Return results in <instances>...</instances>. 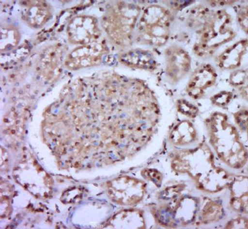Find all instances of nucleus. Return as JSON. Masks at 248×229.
Masks as SVG:
<instances>
[{
  "instance_id": "nucleus-6",
  "label": "nucleus",
  "mask_w": 248,
  "mask_h": 229,
  "mask_svg": "<svg viewBox=\"0 0 248 229\" xmlns=\"http://www.w3.org/2000/svg\"><path fill=\"white\" fill-rule=\"evenodd\" d=\"M247 52V39L241 40L230 46L216 58L217 65L222 70H234L240 67Z\"/></svg>"
},
{
  "instance_id": "nucleus-7",
  "label": "nucleus",
  "mask_w": 248,
  "mask_h": 229,
  "mask_svg": "<svg viewBox=\"0 0 248 229\" xmlns=\"http://www.w3.org/2000/svg\"><path fill=\"white\" fill-rule=\"evenodd\" d=\"M238 21L239 24L245 33L248 32V6H245L239 11L238 14Z\"/></svg>"
},
{
  "instance_id": "nucleus-2",
  "label": "nucleus",
  "mask_w": 248,
  "mask_h": 229,
  "mask_svg": "<svg viewBox=\"0 0 248 229\" xmlns=\"http://www.w3.org/2000/svg\"><path fill=\"white\" fill-rule=\"evenodd\" d=\"M171 14L165 7L158 4L148 6L139 24L140 41L150 46L161 47L169 39Z\"/></svg>"
},
{
  "instance_id": "nucleus-5",
  "label": "nucleus",
  "mask_w": 248,
  "mask_h": 229,
  "mask_svg": "<svg viewBox=\"0 0 248 229\" xmlns=\"http://www.w3.org/2000/svg\"><path fill=\"white\" fill-rule=\"evenodd\" d=\"M217 77L216 70L209 64H203L198 66L192 73L188 82V94L193 97H200L207 89L216 83Z\"/></svg>"
},
{
  "instance_id": "nucleus-1",
  "label": "nucleus",
  "mask_w": 248,
  "mask_h": 229,
  "mask_svg": "<svg viewBox=\"0 0 248 229\" xmlns=\"http://www.w3.org/2000/svg\"><path fill=\"white\" fill-rule=\"evenodd\" d=\"M190 21L197 28L193 51L199 57L210 56L236 36L232 17L224 10L197 7L191 11Z\"/></svg>"
},
{
  "instance_id": "nucleus-3",
  "label": "nucleus",
  "mask_w": 248,
  "mask_h": 229,
  "mask_svg": "<svg viewBox=\"0 0 248 229\" xmlns=\"http://www.w3.org/2000/svg\"><path fill=\"white\" fill-rule=\"evenodd\" d=\"M112 11L108 21H114L115 27L108 34L119 45H127L131 41L132 33L140 14L139 8L129 4H119Z\"/></svg>"
},
{
  "instance_id": "nucleus-4",
  "label": "nucleus",
  "mask_w": 248,
  "mask_h": 229,
  "mask_svg": "<svg viewBox=\"0 0 248 229\" xmlns=\"http://www.w3.org/2000/svg\"><path fill=\"white\" fill-rule=\"evenodd\" d=\"M165 72L169 81L177 83L189 73L191 59L187 51L178 46H171L165 51Z\"/></svg>"
}]
</instances>
